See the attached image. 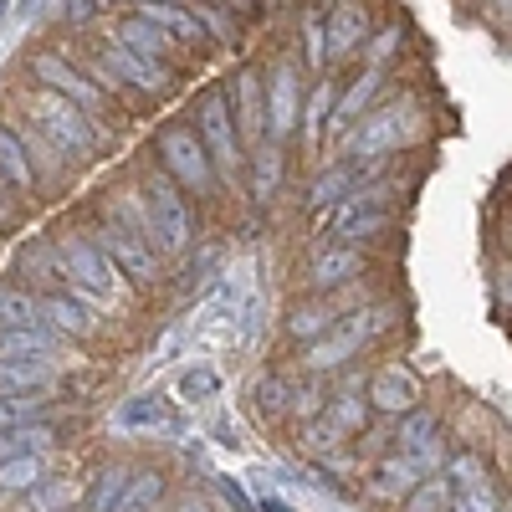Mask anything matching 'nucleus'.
Listing matches in <instances>:
<instances>
[{
  "label": "nucleus",
  "mask_w": 512,
  "mask_h": 512,
  "mask_svg": "<svg viewBox=\"0 0 512 512\" xmlns=\"http://www.w3.org/2000/svg\"><path fill=\"white\" fill-rule=\"evenodd\" d=\"M195 134H200L210 164H216V180H221V185H236L246 154H241V128H236V118H231V98H226L221 88L200 98V108H195Z\"/></svg>",
  "instance_id": "nucleus-7"
},
{
  "label": "nucleus",
  "mask_w": 512,
  "mask_h": 512,
  "mask_svg": "<svg viewBox=\"0 0 512 512\" xmlns=\"http://www.w3.org/2000/svg\"><path fill=\"white\" fill-rule=\"evenodd\" d=\"M507 512H512V502H507Z\"/></svg>",
  "instance_id": "nucleus-52"
},
{
  "label": "nucleus",
  "mask_w": 512,
  "mask_h": 512,
  "mask_svg": "<svg viewBox=\"0 0 512 512\" xmlns=\"http://www.w3.org/2000/svg\"><path fill=\"white\" fill-rule=\"evenodd\" d=\"M405 502H410V512H441V507L451 502V482H446V477H436V482H420Z\"/></svg>",
  "instance_id": "nucleus-40"
},
{
  "label": "nucleus",
  "mask_w": 512,
  "mask_h": 512,
  "mask_svg": "<svg viewBox=\"0 0 512 512\" xmlns=\"http://www.w3.org/2000/svg\"><path fill=\"white\" fill-rule=\"evenodd\" d=\"M88 236H93V246L108 256V262L128 277V282H134V287H144V282H154L159 277V251L134 231V226H123V221H113L108 216V210H103V216L88 226Z\"/></svg>",
  "instance_id": "nucleus-8"
},
{
  "label": "nucleus",
  "mask_w": 512,
  "mask_h": 512,
  "mask_svg": "<svg viewBox=\"0 0 512 512\" xmlns=\"http://www.w3.org/2000/svg\"><path fill=\"white\" fill-rule=\"evenodd\" d=\"M139 190H144V200H149V226H154L159 256H185L190 241H195V216H190L185 190L169 180L164 169H159V175H149Z\"/></svg>",
  "instance_id": "nucleus-6"
},
{
  "label": "nucleus",
  "mask_w": 512,
  "mask_h": 512,
  "mask_svg": "<svg viewBox=\"0 0 512 512\" xmlns=\"http://www.w3.org/2000/svg\"><path fill=\"white\" fill-rule=\"evenodd\" d=\"M216 482H221V492H226V497H231V502H236L241 512H251V497H246V492L236 487V477H216Z\"/></svg>",
  "instance_id": "nucleus-45"
},
{
  "label": "nucleus",
  "mask_w": 512,
  "mask_h": 512,
  "mask_svg": "<svg viewBox=\"0 0 512 512\" xmlns=\"http://www.w3.org/2000/svg\"><path fill=\"white\" fill-rule=\"evenodd\" d=\"M21 323H41V297L31 287L0 282V328H21Z\"/></svg>",
  "instance_id": "nucleus-30"
},
{
  "label": "nucleus",
  "mask_w": 512,
  "mask_h": 512,
  "mask_svg": "<svg viewBox=\"0 0 512 512\" xmlns=\"http://www.w3.org/2000/svg\"><path fill=\"white\" fill-rule=\"evenodd\" d=\"M159 164H164V175L175 180L185 195H200V200H210L221 190V180H216V164H210V154H205V144H200V134L190 123H169L164 134H159Z\"/></svg>",
  "instance_id": "nucleus-5"
},
{
  "label": "nucleus",
  "mask_w": 512,
  "mask_h": 512,
  "mask_svg": "<svg viewBox=\"0 0 512 512\" xmlns=\"http://www.w3.org/2000/svg\"><path fill=\"white\" fill-rule=\"evenodd\" d=\"M31 77L41 82V88L62 93L67 103H77V108L88 113L98 128H108V123H113V93L103 88V82H98L93 72L72 67V57H67V52H31Z\"/></svg>",
  "instance_id": "nucleus-4"
},
{
  "label": "nucleus",
  "mask_w": 512,
  "mask_h": 512,
  "mask_svg": "<svg viewBox=\"0 0 512 512\" xmlns=\"http://www.w3.org/2000/svg\"><path fill=\"white\" fill-rule=\"evenodd\" d=\"M338 446V431L323 420V425H303V451H333Z\"/></svg>",
  "instance_id": "nucleus-42"
},
{
  "label": "nucleus",
  "mask_w": 512,
  "mask_h": 512,
  "mask_svg": "<svg viewBox=\"0 0 512 512\" xmlns=\"http://www.w3.org/2000/svg\"><path fill=\"white\" fill-rule=\"evenodd\" d=\"M364 400H369L374 410H384V415H410V410L420 405V379H415L405 364H384V369L369 379Z\"/></svg>",
  "instance_id": "nucleus-13"
},
{
  "label": "nucleus",
  "mask_w": 512,
  "mask_h": 512,
  "mask_svg": "<svg viewBox=\"0 0 512 512\" xmlns=\"http://www.w3.org/2000/svg\"><path fill=\"white\" fill-rule=\"evenodd\" d=\"M57 354V333L41 323L21 328H0V359H52Z\"/></svg>",
  "instance_id": "nucleus-23"
},
{
  "label": "nucleus",
  "mask_w": 512,
  "mask_h": 512,
  "mask_svg": "<svg viewBox=\"0 0 512 512\" xmlns=\"http://www.w3.org/2000/svg\"><path fill=\"white\" fill-rule=\"evenodd\" d=\"M354 185V164H338V169H328L323 180H313V195H308V205L318 210V205H333L338 195H344Z\"/></svg>",
  "instance_id": "nucleus-38"
},
{
  "label": "nucleus",
  "mask_w": 512,
  "mask_h": 512,
  "mask_svg": "<svg viewBox=\"0 0 512 512\" xmlns=\"http://www.w3.org/2000/svg\"><path fill=\"white\" fill-rule=\"evenodd\" d=\"M303 57H308L313 72L328 67V31H323V16H318V11L303 16Z\"/></svg>",
  "instance_id": "nucleus-37"
},
{
  "label": "nucleus",
  "mask_w": 512,
  "mask_h": 512,
  "mask_svg": "<svg viewBox=\"0 0 512 512\" xmlns=\"http://www.w3.org/2000/svg\"><path fill=\"white\" fill-rule=\"evenodd\" d=\"M41 400H31V395H6L0 400V431H11V425H21L31 410H36Z\"/></svg>",
  "instance_id": "nucleus-41"
},
{
  "label": "nucleus",
  "mask_w": 512,
  "mask_h": 512,
  "mask_svg": "<svg viewBox=\"0 0 512 512\" xmlns=\"http://www.w3.org/2000/svg\"><path fill=\"white\" fill-rule=\"evenodd\" d=\"M384 88V67H369L354 88L344 93V98H333V113H328V128L333 134H344V128H354L364 113H369V103H374V93Z\"/></svg>",
  "instance_id": "nucleus-20"
},
{
  "label": "nucleus",
  "mask_w": 512,
  "mask_h": 512,
  "mask_svg": "<svg viewBox=\"0 0 512 512\" xmlns=\"http://www.w3.org/2000/svg\"><path fill=\"white\" fill-rule=\"evenodd\" d=\"M323 410H328L323 420L333 425L338 436H359L364 425H369V400H359V390H344V395H333V400H328Z\"/></svg>",
  "instance_id": "nucleus-31"
},
{
  "label": "nucleus",
  "mask_w": 512,
  "mask_h": 512,
  "mask_svg": "<svg viewBox=\"0 0 512 512\" xmlns=\"http://www.w3.org/2000/svg\"><path fill=\"white\" fill-rule=\"evenodd\" d=\"M333 98H338V88H333V82H318V93L308 98V108H303V139H308V144H318V134L328 128Z\"/></svg>",
  "instance_id": "nucleus-34"
},
{
  "label": "nucleus",
  "mask_w": 512,
  "mask_h": 512,
  "mask_svg": "<svg viewBox=\"0 0 512 512\" xmlns=\"http://www.w3.org/2000/svg\"><path fill=\"white\" fill-rule=\"evenodd\" d=\"M0 180H6L16 195H36V169H31V159H26V144H21V134L0 118Z\"/></svg>",
  "instance_id": "nucleus-21"
},
{
  "label": "nucleus",
  "mask_w": 512,
  "mask_h": 512,
  "mask_svg": "<svg viewBox=\"0 0 512 512\" xmlns=\"http://www.w3.org/2000/svg\"><path fill=\"white\" fill-rule=\"evenodd\" d=\"M41 323H52L57 333H72V338H88L98 323H93V308L72 292H47L41 297Z\"/></svg>",
  "instance_id": "nucleus-19"
},
{
  "label": "nucleus",
  "mask_w": 512,
  "mask_h": 512,
  "mask_svg": "<svg viewBox=\"0 0 512 512\" xmlns=\"http://www.w3.org/2000/svg\"><path fill=\"white\" fill-rule=\"evenodd\" d=\"M262 512H297V507H292V502H282V497H267V502H262Z\"/></svg>",
  "instance_id": "nucleus-48"
},
{
  "label": "nucleus",
  "mask_w": 512,
  "mask_h": 512,
  "mask_svg": "<svg viewBox=\"0 0 512 512\" xmlns=\"http://www.w3.org/2000/svg\"><path fill=\"white\" fill-rule=\"evenodd\" d=\"M282 190V144L277 139H262V144H251V195L256 200H277Z\"/></svg>",
  "instance_id": "nucleus-25"
},
{
  "label": "nucleus",
  "mask_w": 512,
  "mask_h": 512,
  "mask_svg": "<svg viewBox=\"0 0 512 512\" xmlns=\"http://www.w3.org/2000/svg\"><path fill=\"white\" fill-rule=\"evenodd\" d=\"M175 512H210V502H205V497H195V492H185Z\"/></svg>",
  "instance_id": "nucleus-47"
},
{
  "label": "nucleus",
  "mask_w": 512,
  "mask_h": 512,
  "mask_svg": "<svg viewBox=\"0 0 512 512\" xmlns=\"http://www.w3.org/2000/svg\"><path fill=\"white\" fill-rule=\"evenodd\" d=\"M16 267L41 287V297H47V292H67V287H72L67 262H62V251H57L52 241H26V246H21V256H16Z\"/></svg>",
  "instance_id": "nucleus-17"
},
{
  "label": "nucleus",
  "mask_w": 512,
  "mask_h": 512,
  "mask_svg": "<svg viewBox=\"0 0 512 512\" xmlns=\"http://www.w3.org/2000/svg\"><path fill=\"white\" fill-rule=\"evenodd\" d=\"M164 425H169V410H164L159 395H134V400H123V405L113 410V431H123V436L164 431Z\"/></svg>",
  "instance_id": "nucleus-24"
},
{
  "label": "nucleus",
  "mask_w": 512,
  "mask_h": 512,
  "mask_svg": "<svg viewBox=\"0 0 512 512\" xmlns=\"http://www.w3.org/2000/svg\"><path fill=\"white\" fill-rule=\"evenodd\" d=\"M436 436H441L436 415H425L420 405H415L410 415H400V451L420 466V472H436V466H441V446H436Z\"/></svg>",
  "instance_id": "nucleus-16"
},
{
  "label": "nucleus",
  "mask_w": 512,
  "mask_h": 512,
  "mask_svg": "<svg viewBox=\"0 0 512 512\" xmlns=\"http://www.w3.org/2000/svg\"><path fill=\"white\" fill-rule=\"evenodd\" d=\"M405 123H410V108H374L364 113V123L349 134V159H384V154H400V139H405Z\"/></svg>",
  "instance_id": "nucleus-9"
},
{
  "label": "nucleus",
  "mask_w": 512,
  "mask_h": 512,
  "mask_svg": "<svg viewBox=\"0 0 512 512\" xmlns=\"http://www.w3.org/2000/svg\"><path fill=\"white\" fill-rule=\"evenodd\" d=\"M123 492H128V466H103L93 482V497H88V512H113Z\"/></svg>",
  "instance_id": "nucleus-33"
},
{
  "label": "nucleus",
  "mask_w": 512,
  "mask_h": 512,
  "mask_svg": "<svg viewBox=\"0 0 512 512\" xmlns=\"http://www.w3.org/2000/svg\"><path fill=\"white\" fill-rule=\"evenodd\" d=\"M333 303L328 297H308V303H297L292 313H287V333L297 338V344H313V338H323L328 328H333Z\"/></svg>",
  "instance_id": "nucleus-28"
},
{
  "label": "nucleus",
  "mask_w": 512,
  "mask_h": 512,
  "mask_svg": "<svg viewBox=\"0 0 512 512\" xmlns=\"http://www.w3.org/2000/svg\"><path fill=\"white\" fill-rule=\"evenodd\" d=\"M67 497H72V487H41V497H36V507H41V512H57V507H62Z\"/></svg>",
  "instance_id": "nucleus-44"
},
{
  "label": "nucleus",
  "mask_w": 512,
  "mask_h": 512,
  "mask_svg": "<svg viewBox=\"0 0 512 512\" xmlns=\"http://www.w3.org/2000/svg\"><path fill=\"white\" fill-rule=\"evenodd\" d=\"M502 297H507V303H512V267L502 272Z\"/></svg>",
  "instance_id": "nucleus-49"
},
{
  "label": "nucleus",
  "mask_w": 512,
  "mask_h": 512,
  "mask_svg": "<svg viewBox=\"0 0 512 512\" xmlns=\"http://www.w3.org/2000/svg\"><path fill=\"white\" fill-rule=\"evenodd\" d=\"M159 492H164V477H159V472H144V477H128V492L118 497V507H113V512H154Z\"/></svg>",
  "instance_id": "nucleus-32"
},
{
  "label": "nucleus",
  "mask_w": 512,
  "mask_h": 512,
  "mask_svg": "<svg viewBox=\"0 0 512 512\" xmlns=\"http://www.w3.org/2000/svg\"><path fill=\"white\" fill-rule=\"evenodd\" d=\"M180 395H185V400H216V395H221V374L210 369V364H190V369L180 374Z\"/></svg>",
  "instance_id": "nucleus-36"
},
{
  "label": "nucleus",
  "mask_w": 512,
  "mask_h": 512,
  "mask_svg": "<svg viewBox=\"0 0 512 512\" xmlns=\"http://www.w3.org/2000/svg\"><path fill=\"white\" fill-rule=\"evenodd\" d=\"M364 267H369V256L354 241H333V246H323L313 262H308V287L313 292H333V287L364 277Z\"/></svg>",
  "instance_id": "nucleus-12"
},
{
  "label": "nucleus",
  "mask_w": 512,
  "mask_h": 512,
  "mask_svg": "<svg viewBox=\"0 0 512 512\" xmlns=\"http://www.w3.org/2000/svg\"><path fill=\"white\" fill-rule=\"evenodd\" d=\"M297 118H303V93H297V67L292 62H277L272 77H267V139H287Z\"/></svg>",
  "instance_id": "nucleus-11"
},
{
  "label": "nucleus",
  "mask_w": 512,
  "mask_h": 512,
  "mask_svg": "<svg viewBox=\"0 0 512 512\" xmlns=\"http://www.w3.org/2000/svg\"><path fill=\"white\" fill-rule=\"evenodd\" d=\"M390 323H395V308H390V303H374V308H359V313H349V318H333V328L308 344V369H313V374H328V369H338V364H349V359H354L359 349H369Z\"/></svg>",
  "instance_id": "nucleus-3"
},
{
  "label": "nucleus",
  "mask_w": 512,
  "mask_h": 512,
  "mask_svg": "<svg viewBox=\"0 0 512 512\" xmlns=\"http://www.w3.org/2000/svg\"><path fill=\"white\" fill-rule=\"evenodd\" d=\"M134 6H144V0H134Z\"/></svg>",
  "instance_id": "nucleus-51"
},
{
  "label": "nucleus",
  "mask_w": 512,
  "mask_h": 512,
  "mask_svg": "<svg viewBox=\"0 0 512 512\" xmlns=\"http://www.w3.org/2000/svg\"><path fill=\"white\" fill-rule=\"evenodd\" d=\"M323 31H328V62H344L369 41V11L359 0H338L333 16L323 21Z\"/></svg>",
  "instance_id": "nucleus-14"
},
{
  "label": "nucleus",
  "mask_w": 512,
  "mask_h": 512,
  "mask_svg": "<svg viewBox=\"0 0 512 512\" xmlns=\"http://www.w3.org/2000/svg\"><path fill=\"white\" fill-rule=\"evenodd\" d=\"M98 6H103V0H67V16H72L77 26H88V21L98 16Z\"/></svg>",
  "instance_id": "nucleus-43"
},
{
  "label": "nucleus",
  "mask_w": 512,
  "mask_h": 512,
  "mask_svg": "<svg viewBox=\"0 0 512 512\" xmlns=\"http://www.w3.org/2000/svg\"><path fill=\"white\" fill-rule=\"evenodd\" d=\"M57 251H62L67 277H72L67 292L82 297L88 308H113V303H123V297H128V277L108 262L98 246H93L88 231H67V236L57 241Z\"/></svg>",
  "instance_id": "nucleus-1"
},
{
  "label": "nucleus",
  "mask_w": 512,
  "mask_h": 512,
  "mask_svg": "<svg viewBox=\"0 0 512 512\" xmlns=\"http://www.w3.org/2000/svg\"><path fill=\"white\" fill-rule=\"evenodd\" d=\"M47 482V461L36 451H21V456H6L0 461V492H36Z\"/></svg>",
  "instance_id": "nucleus-29"
},
{
  "label": "nucleus",
  "mask_w": 512,
  "mask_h": 512,
  "mask_svg": "<svg viewBox=\"0 0 512 512\" xmlns=\"http://www.w3.org/2000/svg\"><path fill=\"white\" fill-rule=\"evenodd\" d=\"M292 400H297V405H292V410H297V415H313V410H318V400H323V395H318V390H297V395H292Z\"/></svg>",
  "instance_id": "nucleus-46"
},
{
  "label": "nucleus",
  "mask_w": 512,
  "mask_h": 512,
  "mask_svg": "<svg viewBox=\"0 0 512 512\" xmlns=\"http://www.w3.org/2000/svg\"><path fill=\"white\" fill-rule=\"evenodd\" d=\"M98 67H108V72L118 77V88L128 82V88H139L144 98H164L169 88H175V72H169L164 62H149V57H139V52H128L123 41H108L103 57H98Z\"/></svg>",
  "instance_id": "nucleus-10"
},
{
  "label": "nucleus",
  "mask_w": 512,
  "mask_h": 512,
  "mask_svg": "<svg viewBox=\"0 0 512 512\" xmlns=\"http://www.w3.org/2000/svg\"><path fill=\"white\" fill-rule=\"evenodd\" d=\"M52 384L47 359H0V395H31Z\"/></svg>",
  "instance_id": "nucleus-27"
},
{
  "label": "nucleus",
  "mask_w": 512,
  "mask_h": 512,
  "mask_svg": "<svg viewBox=\"0 0 512 512\" xmlns=\"http://www.w3.org/2000/svg\"><path fill=\"white\" fill-rule=\"evenodd\" d=\"M134 16H144L149 26H159L169 41H185V47H200V41H205L200 11H185V6H175V0H144Z\"/></svg>",
  "instance_id": "nucleus-18"
},
{
  "label": "nucleus",
  "mask_w": 512,
  "mask_h": 512,
  "mask_svg": "<svg viewBox=\"0 0 512 512\" xmlns=\"http://www.w3.org/2000/svg\"><path fill=\"white\" fill-rule=\"evenodd\" d=\"M26 113H31V123H36L67 159H88V154H98V144L108 139V128H98L77 103H67V98L52 93V88H41V82H36V93H26Z\"/></svg>",
  "instance_id": "nucleus-2"
},
{
  "label": "nucleus",
  "mask_w": 512,
  "mask_h": 512,
  "mask_svg": "<svg viewBox=\"0 0 512 512\" xmlns=\"http://www.w3.org/2000/svg\"><path fill=\"white\" fill-rule=\"evenodd\" d=\"M113 31H118L113 41H123L128 52H139V57H149V62H164V67H169V57H175V41H169L159 26H149L144 16H123Z\"/></svg>",
  "instance_id": "nucleus-22"
},
{
  "label": "nucleus",
  "mask_w": 512,
  "mask_h": 512,
  "mask_svg": "<svg viewBox=\"0 0 512 512\" xmlns=\"http://www.w3.org/2000/svg\"><path fill=\"white\" fill-rule=\"evenodd\" d=\"M256 405H262L267 415H287V410H292V384L267 374L262 384H256Z\"/></svg>",
  "instance_id": "nucleus-39"
},
{
  "label": "nucleus",
  "mask_w": 512,
  "mask_h": 512,
  "mask_svg": "<svg viewBox=\"0 0 512 512\" xmlns=\"http://www.w3.org/2000/svg\"><path fill=\"white\" fill-rule=\"evenodd\" d=\"M236 128L246 144H262L267 139V82L256 67H246L236 77Z\"/></svg>",
  "instance_id": "nucleus-15"
},
{
  "label": "nucleus",
  "mask_w": 512,
  "mask_h": 512,
  "mask_svg": "<svg viewBox=\"0 0 512 512\" xmlns=\"http://www.w3.org/2000/svg\"><path fill=\"white\" fill-rule=\"evenodd\" d=\"M446 512H502V502H497L492 482H477V487H456Z\"/></svg>",
  "instance_id": "nucleus-35"
},
{
  "label": "nucleus",
  "mask_w": 512,
  "mask_h": 512,
  "mask_svg": "<svg viewBox=\"0 0 512 512\" xmlns=\"http://www.w3.org/2000/svg\"><path fill=\"white\" fill-rule=\"evenodd\" d=\"M11 6H16V0H0V21H6V16H11Z\"/></svg>",
  "instance_id": "nucleus-50"
},
{
  "label": "nucleus",
  "mask_w": 512,
  "mask_h": 512,
  "mask_svg": "<svg viewBox=\"0 0 512 512\" xmlns=\"http://www.w3.org/2000/svg\"><path fill=\"white\" fill-rule=\"evenodd\" d=\"M420 477H425V472H420V466L400 451V456H390V461H384L379 472H374V487H369V492H374V497H384V502H405V497L420 487Z\"/></svg>",
  "instance_id": "nucleus-26"
}]
</instances>
